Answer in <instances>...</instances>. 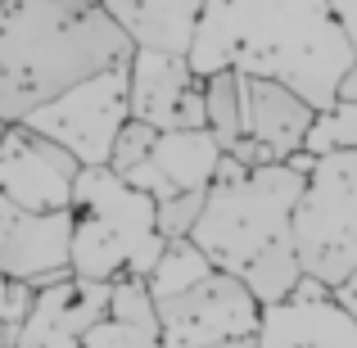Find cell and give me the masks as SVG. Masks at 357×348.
Wrapping results in <instances>:
<instances>
[{
    "instance_id": "obj_1",
    "label": "cell",
    "mask_w": 357,
    "mask_h": 348,
    "mask_svg": "<svg viewBox=\"0 0 357 348\" xmlns=\"http://www.w3.org/2000/svg\"><path fill=\"white\" fill-rule=\"evenodd\" d=\"M185 59L199 77H271L326 109L357 54L326 0H204Z\"/></svg>"
},
{
    "instance_id": "obj_2",
    "label": "cell",
    "mask_w": 357,
    "mask_h": 348,
    "mask_svg": "<svg viewBox=\"0 0 357 348\" xmlns=\"http://www.w3.org/2000/svg\"><path fill=\"white\" fill-rule=\"evenodd\" d=\"M136 45L105 0H5L0 5V122H23L68 86L127 68Z\"/></svg>"
},
{
    "instance_id": "obj_3",
    "label": "cell",
    "mask_w": 357,
    "mask_h": 348,
    "mask_svg": "<svg viewBox=\"0 0 357 348\" xmlns=\"http://www.w3.org/2000/svg\"><path fill=\"white\" fill-rule=\"evenodd\" d=\"M303 181L307 172H298L289 158L244 167L240 158L222 154L218 172L204 190V209L190 227V240L208 253L213 267L240 276L267 244L289 235V218L303 195Z\"/></svg>"
},
{
    "instance_id": "obj_4",
    "label": "cell",
    "mask_w": 357,
    "mask_h": 348,
    "mask_svg": "<svg viewBox=\"0 0 357 348\" xmlns=\"http://www.w3.org/2000/svg\"><path fill=\"white\" fill-rule=\"evenodd\" d=\"M73 244L68 267L86 280H118V276H149L163 253L158 235V204L114 167H82L73 186Z\"/></svg>"
},
{
    "instance_id": "obj_5",
    "label": "cell",
    "mask_w": 357,
    "mask_h": 348,
    "mask_svg": "<svg viewBox=\"0 0 357 348\" xmlns=\"http://www.w3.org/2000/svg\"><path fill=\"white\" fill-rule=\"evenodd\" d=\"M289 240L303 271L331 289L357 267V149L312 158L289 218Z\"/></svg>"
},
{
    "instance_id": "obj_6",
    "label": "cell",
    "mask_w": 357,
    "mask_h": 348,
    "mask_svg": "<svg viewBox=\"0 0 357 348\" xmlns=\"http://www.w3.org/2000/svg\"><path fill=\"white\" fill-rule=\"evenodd\" d=\"M127 118V68H109L68 86L50 105L32 109L23 122L41 136L59 140L82 167H109V149H114Z\"/></svg>"
},
{
    "instance_id": "obj_7",
    "label": "cell",
    "mask_w": 357,
    "mask_h": 348,
    "mask_svg": "<svg viewBox=\"0 0 357 348\" xmlns=\"http://www.w3.org/2000/svg\"><path fill=\"white\" fill-rule=\"evenodd\" d=\"M262 326V303L244 289L240 276L213 267L190 289L158 303L163 348H208L227 340H249Z\"/></svg>"
},
{
    "instance_id": "obj_8",
    "label": "cell",
    "mask_w": 357,
    "mask_h": 348,
    "mask_svg": "<svg viewBox=\"0 0 357 348\" xmlns=\"http://www.w3.org/2000/svg\"><path fill=\"white\" fill-rule=\"evenodd\" d=\"M82 163L59 140L32 131L27 122H5L0 131V195L18 209L32 213H59L73 204Z\"/></svg>"
},
{
    "instance_id": "obj_9",
    "label": "cell",
    "mask_w": 357,
    "mask_h": 348,
    "mask_svg": "<svg viewBox=\"0 0 357 348\" xmlns=\"http://www.w3.org/2000/svg\"><path fill=\"white\" fill-rule=\"evenodd\" d=\"M127 109L154 131L204 127V77L185 54L136 50L127 63Z\"/></svg>"
},
{
    "instance_id": "obj_10",
    "label": "cell",
    "mask_w": 357,
    "mask_h": 348,
    "mask_svg": "<svg viewBox=\"0 0 357 348\" xmlns=\"http://www.w3.org/2000/svg\"><path fill=\"white\" fill-rule=\"evenodd\" d=\"M73 213H32L0 195V276L27 280L32 289L68 276Z\"/></svg>"
},
{
    "instance_id": "obj_11",
    "label": "cell",
    "mask_w": 357,
    "mask_h": 348,
    "mask_svg": "<svg viewBox=\"0 0 357 348\" xmlns=\"http://www.w3.org/2000/svg\"><path fill=\"white\" fill-rule=\"evenodd\" d=\"M114 280H86V276H63L54 285H41L18 326L14 348H82L86 331L109 312Z\"/></svg>"
},
{
    "instance_id": "obj_12",
    "label": "cell",
    "mask_w": 357,
    "mask_h": 348,
    "mask_svg": "<svg viewBox=\"0 0 357 348\" xmlns=\"http://www.w3.org/2000/svg\"><path fill=\"white\" fill-rule=\"evenodd\" d=\"M218 163H222V145L213 140L208 127L158 131L149 158L140 167H131L122 181H131L136 190H145L154 204H163V199L185 195V190H208Z\"/></svg>"
},
{
    "instance_id": "obj_13",
    "label": "cell",
    "mask_w": 357,
    "mask_h": 348,
    "mask_svg": "<svg viewBox=\"0 0 357 348\" xmlns=\"http://www.w3.org/2000/svg\"><path fill=\"white\" fill-rule=\"evenodd\" d=\"M240 109H244V140L262 149L267 163H285L303 149L317 109L298 91L280 86L271 77H240Z\"/></svg>"
},
{
    "instance_id": "obj_14",
    "label": "cell",
    "mask_w": 357,
    "mask_h": 348,
    "mask_svg": "<svg viewBox=\"0 0 357 348\" xmlns=\"http://www.w3.org/2000/svg\"><path fill=\"white\" fill-rule=\"evenodd\" d=\"M258 348H357V321L335 298L321 303H276L262 308Z\"/></svg>"
},
{
    "instance_id": "obj_15",
    "label": "cell",
    "mask_w": 357,
    "mask_h": 348,
    "mask_svg": "<svg viewBox=\"0 0 357 348\" xmlns=\"http://www.w3.org/2000/svg\"><path fill=\"white\" fill-rule=\"evenodd\" d=\"M114 23L131 36L136 50L185 54L199 27L204 0H105Z\"/></svg>"
},
{
    "instance_id": "obj_16",
    "label": "cell",
    "mask_w": 357,
    "mask_h": 348,
    "mask_svg": "<svg viewBox=\"0 0 357 348\" xmlns=\"http://www.w3.org/2000/svg\"><path fill=\"white\" fill-rule=\"evenodd\" d=\"M82 348H163L158 303L145 276H118L109 294V312L86 331Z\"/></svg>"
},
{
    "instance_id": "obj_17",
    "label": "cell",
    "mask_w": 357,
    "mask_h": 348,
    "mask_svg": "<svg viewBox=\"0 0 357 348\" xmlns=\"http://www.w3.org/2000/svg\"><path fill=\"white\" fill-rule=\"evenodd\" d=\"M298 276H303V262H298V249H294V240H289V235H280L276 244H267V249H262L258 258H253L249 267L240 271L244 289H249V294L258 298L262 308L289 303Z\"/></svg>"
},
{
    "instance_id": "obj_18",
    "label": "cell",
    "mask_w": 357,
    "mask_h": 348,
    "mask_svg": "<svg viewBox=\"0 0 357 348\" xmlns=\"http://www.w3.org/2000/svg\"><path fill=\"white\" fill-rule=\"evenodd\" d=\"M208 271H213L208 253H204L199 244L190 240V235H176V240L163 244V253H158V262L149 267L145 285H149V294H154V303H163V298L190 289L195 280H204Z\"/></svg>"
},
{
    "instance_id": "obj_19",
    "label": "cell",
    "mask_w": 357,
    "mask_h": 348,
    "mask_svg": "<svg viewBox=\"0 0 357 348\" xmlns=\"http://www.w3.org/2000/svg\"><path fill=\"white\" fill-rule=\"evenodd\" d=\"M204 127L213 131V140L222 145V154L244 136L240 73L222 68V73H208V77H204Z\"/></svg>"
},
{
    "instance_id": "obj_20",
    "label": "cell",
    "mask_w": 357,
    "mask_h": 348,
    "mask_svg": "<svg viewBox=\"0 0 357 348\" xmlns=\"http://www.w3.org/2000/svg\"><path fill=\"white\" fill-rule=\"evenodd\" d=\"M340 149H357V105L335 100V105L317 109L312 127L303 136V154L326 158V154H340Z\"/></svg>"
},
{
    "instance_id": "obj_21",
    "label": "cell",
    "mask_w": 357,
    "mask_h": 348,
    "mask_svg": "<svg viewBox=\"0 0 357 348\" xmlns=\"http://www.w3.org/2000/svg\"><path fill=\"white\" fill-rule=\"evenodd\" d=\"M154 136H158V131L149 127V122L127 118L122 131H118V140H114V149H109V167H114L118 176H127L131 167H140L149 158V149H154Z\"/></svg>"
},
{
    "instance_id": "obj_22",
    "label": "cell",
    "mask_w": 357,
    "mask_h": 348,
    "mask_svg": "<svg viewBox=\"0 0 357 348\" xmlns=\"http://www.w3.org/2000/svg\"><path fill=\"white\" fill-rule=\"evenodd\" d=\"M199 209H204V190H185V195H172V199H163L158 204V235L163 240H176V235H190L195 227V218H199Z\"/></svg>"
},
{
    "instance_id": "obj_23",
    "label": "cell",
    "mask_w": 357,
    "mask_h": 348,
    "mask_svg": "<svg viewBox=\"0 0 357 348\" xmlns=\"http://www.w3.org/2000/svg\"><path fill=\"white\" fill-rule=\"evenodd\" d=\"M326 5H331L335 23L344 27V36H349V45H353V54H357V0H326Z\"/></svg>"
},
{
    "instance_id": "obj_24",
    "label": "cell",
    "mask_w": 357,
    "mask_h": 348,
    "mask_svg": "<svg viewBox=\"0 0 357 348\" xmlns=\"http://www.w3.org/2000/svg\"><path fill=\"white\" fill-rule=\"evenodd\" d=\"M18 340V321L9 312V276H0V348H14Z\"/></svg>"
},
{
    "instance_id": "obj_25",
    "label": "cell",
    "mask_w": 357,
    "mask_h": 348,
    "mask_svg": "<svg viewBox=\"0 0 357 348\" xmlns=\"http://www.w3.org/2000/svg\"><path fill=\"white\" fill-rule=\"evenodd\" d=\"M331 298H335V303H340V308H344V312H349V317H353V321H357V267H353V271H349V276H344V280H340V285H335V289H331Z\"/></svg>"
},
{
    "instance_id": "obj_26",
    "label": "cell",
    "mask_w": 357,
    "mask_h": 348,
    "mask_svg": "<svg viewBox=\"0 0 357 348\" xmlns=\"http://www.w3.org/2000/svg\"><path fill=\"white\" fill-rule=\"evenodd\" d=\"M289 298H298V303H321V298H331V285H321L317 276H307V271H303Z\"/></svg>"
},
{
    "instance_id": "obj_27",
    "label": "cell",
    "mask_w": 357,
    "mask_h": 348,
    "mask_svg": "<svg viewBox=\"0 0 357 348\" xmlns=\"http://www.w3.org/2000/svg\"><path fill=\"white\" fill-rule=\"evenodd\" d=\"M335 100H344V105H357V63L340 77V86H335Z\"/></svg>"
},
{
    "instance_id": "obj_28",
    "label": "cell",
    "mask_w": 357,
    "mask_h": 348,
    "mask_svg": "<svg viewBox=\"0 0 357 348\" xmlns=\"http://www.w3.org/2000/svg\"><path fill=\"white\" fill-rule=\"evenodd\" d=\"M208 348H258V335H249V340H227V344H208Z\"/></svg>"
},
{
    "instance_id": "obj_29",
    "label": "cell",
    "mask_w": 357,
    "mask_h": 348,
    "mask_svg": "<svg viewBox=\"0 0 357 348\" xmlns=\"http://www.w3.org/2000/svg\"><path fill=\"white\" fill-rule=\"evenodd\" d=\"M0 131H5V122H0Z\"/></svg>"
},
{
    "instance_id": "obj_30",
    "label": "cell",
    "mask_w": 357,
    "mask_h": 348,
    "mask_svg": "<svg viewBox=\"0 0 357 348\" xmlns=\"http://www.w3.org/2000/svg\"><path fill=\"white\" fill-rule=\"evenodd\" d=\"M0 5H5V0H0Z\"/></svg>"
}]
</instances>
